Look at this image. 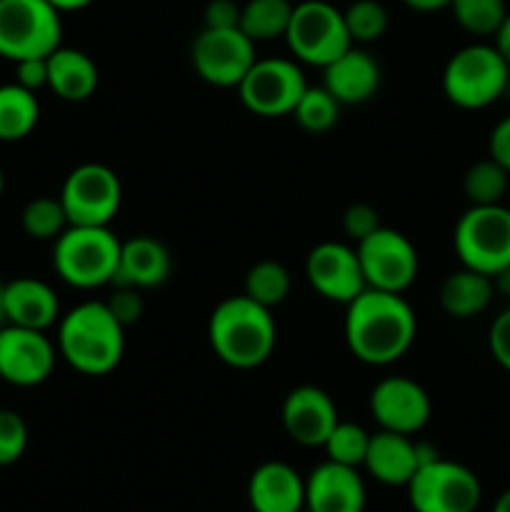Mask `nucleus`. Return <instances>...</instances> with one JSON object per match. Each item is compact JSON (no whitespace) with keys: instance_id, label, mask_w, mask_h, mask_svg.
Segmentation results:
<instances>
[{"instance_id":"1","label":"nucleus","mask_w":510,"mask_h":512,"mask_svg":"<svg viewBox=\"0 0 510 512\" xmlns=\"http://www.w3.org/2000/svg\"><path fill=\"white\" fill-rule=\"evenodd\" d=\"M345 343L365 365H393L418 335V318L400 293L365 288L345 305Z\"/></svg>"},{"instance_id":"2","label":"nucleus","mask_w":510,"mask_h":512,"mask_svg":"<svg viewBox=\"0 0 510 512\" xmlns=\"http://www.w3.org/2000/svg\"><path fill=\"white\" fill-rule=\"evenodd\" d=\"M208 340L218 360L235 370H250L273 355L278 328L273 313L243 293L215 305L208 320Z\"/></svg>"},{"instance_id":"3","label":"nucleus","mask_w":510,"mask_h":512,"mask_svg":"<svg viewBox=\"0 0 510 512\" xmlns=\"http://www.w3.org/2000/svg\"><path fill=\"white\" fill-rule=\"evenodd\" d=\"M58 355L83 375H108L123 360L125 328L100 300H85L58 320Z\"/></svg>"},{"instance_id":"4","label":"nucleus","mask_w":510,"mask_h":512,"mask_svg":"<svg viewBox=\"0 0 510 512\" xmlns=\"http://www.w3.org/2000/svg\"><path fill=\"white\" fill-rule=\"evenodd\" d=\"M120 245L123 240H118L110 225H68L53 240L55 273L78 290L113 283Z\"/></svg>"},{"instance_id":"5","label":"nucleus","mask_w":510,"mask_h":512,"mask_svg":"<svg viewBox=\"0 0 510 512\" xmlns=\"http://www.w3.org/2000/svg\"><path fill=\"white\" fill-rule=\"evenodd\" d=\"M510 68L493 45L473 43L453 53L443 70V93L463 110H480L508 90Z\"/></svg>"},{"instance_id":"6","label":"nucleus","mask_w":510,"mask_h":512,"mask_svg":"<svg viewBox=\"0 0 510 512\" xmlns=\"http://www.w3.org/2000/svg\"><path fill=\"white\" fill-rule=\"evenodd\" d=\"M453 245L463 268L500 275L510 268V210L500 205H470L453 230Z\"/></svg>"},{"instance_id":"7","label":"nucleus","mask_w":510,"mask_h":512,"mask_svg":"<svg viewBox=\"0 0 510 512\" xmlns=\"http://www.w3.org/2000/svg\"><path fill=\"white\" fill-rule=\"evenodd\" d=\"M63 40V20L48 0H0V58H48Z\"/></svg>"},{"instance_id":"8","label":"nucleus","mask_w":510,"mask_h":512,"mask_svg":"<svg viewBox=\"0 0 510 512\" xmlns=\"http://www.w3.org/2000/svg\"><path fill=\"white\" fill-rule=\"evenodd\" d=\"M285 43L298 63L325 68L353 45L343 10L328 0H303L293 5Z\"/></svg>"},{"instance_id":"9","label":"nucleus","mask_w":510,"mask_h":512,"mask_svg":"<svg viewBox=\"0 0 510 512\" xmlns=\"http://www.w3.org/2000/svg\"><path fill=\"white\" fill-rule=\"evenodd\" d=\"M405 488L415 512H475L483 500L478 475L443 458L420 465Z\"/></svg>"},{"instance_id":"10","label":"nucleus","mask_w":510,"mask_h":512,"mask_svg":"<svg viewBox=\"0 0 510 512\" xmlns=\"http://www.w3.org/2000/svg\"><path fill=\"white\" fill-rule=\"evenodd\" d=\"M308 88L303 68L295 58H258L240 80V103L260 118L293 115L300 95Z\"/></svg>"},{"instance_id":"11","label":"nucleus","mask_w":510,"mask_h":512,"mask_svg":"<svg viewBox=\"0 0 510 512\" xmlns=\"http://www.w3.org/2000/svg\"><path fill=\"white\" fill-rule=\"evenodd\" d=\"M365 285L373 290L403 295L415 283L420 270L418 248L400 230L380 225L378 230L355 243Z\"/></svg>"},{"instance_id":"12","label":"nucleus","mask_w":510,"mask_h":512,"mask_svg":"<svg viewBox=\"0 0 510 512\" xmlns=\"http://www.w3.org/2000/svg\"><path fill=\"white\" fill-rule=\"evenodd\" d=\"M58 198L70 225H110L123 205V185L108 165L83 163L70 170Z\"/></svg>"},{"instance_id":"13","label":"nucleus","mask_w":510,"mask_h":512,"mask_svg":"<svg viewBox=\"0 0 510 512\" xmlns=\"http://www.w3.org/2000/svg\"><path fill=\"white\" fill-rule=\"evenodd\" d=\"M193 68L215 88H238L258 60L255 43L240 28H203L190 48Z\"/></svg>"},{"instance_id":"14","label":"nucleus","mask_w":510,"mask_h":512,"mask_svg":"<svg viewBox=\"0 0 510 512\" xmlns=\"http://www.w3.org/2000/svg\"><path fill=\"white\" fill-rule=\"evenodd\" d=\"M58 348L45 330L3 325L0 328V378L18 388H33L53 375Z\"/></svg>"},{"instance_id":"15","label":"nucleus","mask_w":510,"mask_h":512,"mask_svg":"<svg viewBox=\"0 0 510 512\" xmlns=\"http://www.w3.org/2000/svg\"><path fill=\"white\" fill-rule=\"evenodd\" d=\"M305 278L310 288L330 303L348 305L368 288L355 248L338 240H325L310 250L305 258Z\"/></svg>"},{"instance_id":"16","label":"nucleus","mask_w":510,"mask_h":512,"mask_svg":"<svg viewBox=\"0 0 510 512\" xmlns=\"http://www.w3.org/2000/svg\"><path fill=\"white\" fill-rule=\"evenodd\" d=\"M370 415L380 430L415 435L430 420V398L420 383L405 375L383 378L370 390Z\"/></svg>"},{"instance_id":"17","label":"nucleus","mask_w":510,"mask_h":512,"mask_svg":"<svg viewBox=\"0 0 510 512\" xmlns=\"http://www.w3.org/2000/svg\"><path fill=\"white\" fill-rule=\"evenodd\" d=\"M280 420L290 440L303 448H323L340 415L333 398L318 385H298L283 400Z\"/></svg>"},{"instance_id":"18","label":"nucleus","mask_w":510,"mask_h":512,"mask_svg":"<svg viewBox=\"0 0 510 512\" xmlns=\"http://www.w3.org/2000/svg\"><path fill=\"white\" fill-rule=\"evenodd\" d=\"M365 483L358 468L325 460L305 478V512H365Z\"/></svg>"},{"instance_id":"19","label":"nucleus","mask_w":510,"mask_h":512,"mask_svg":"<svg viewBox=\"0 0 510 512\" xmlns=\"http://www.w3.org/2000/svg\"><path fill=\"white\" fill-rule=\"evenodd\" d=\"M248 503L253 512H303L305 478L283 460H268L250 475Z\"/></svg>"},{"instance_id":"20","label":"nucleus","mask_w":510,"mask_h":512,"mask_svg":"<svg viewBox=\"0 0 510 512\" xmlns=\"http://www.w3.org/2000/svg\"><path fill=\"white\" fill-rule=\"evenodd\" d=\"M323 85L340 105H360L380 88V65L365 48L350 45L340 58L323 68Z\"/></svg>"},{"instance_id":"21","label":"nucleus","mask_w":510,"mask_h":512,"mask_svg":"<svg viewBox=\"0 0 510 512\" xmlns=\"http://www.w3.org/2000/svg\"><path fill=\"white\" fill-rule=\"evenodd\" d=\"M363 468L388 488H405L418 473V443L410 435L378 430L370 435Z\"/></svg>"},{"instance_id":"22","label":"nucleus","mask_w":510,"mask_h":512,"mask_svg":"<svg viewBox=\"0 0 510 512\" xmlns=\"http://www.w3.org/2000/svg\"><path fill=\"white\" fill-rule=\"evenodd\" d=\"M173 260L168 248L150 235H135L120 245L118 270H115L113 285L118 288L150 290L158 288L168 280Z\"/></svg>"},{"instance_id":"23","label":"nucleus","mask_w":510,"mask_h":512,"mask_svg":"<svg viewBox=\"0 0 510 512\" xmlns=\"http://www.w3.org/2000/svg\"><path fill=\"white\" fill-rule=\"evenodd\" d=\"M3 305L10 325L48 330L60 320V300L48 283L38 278H15L3 285Z\"/></svg>"},{"instance_id":"24","label":"nucleus","mask_w":510,"mask_h":512,"mask_svg":"<svg viewBox=\"0 0 510 512\" xmlns=\"http://www.w3.org/2000/svg\"><path fill=\"white\" fill-rule=\"evenodd\" d=\"M100 70L88 53L78 48H55L48 55V88L68 103H83L98 90Z\"/></svg>"},{"instance_id":"25","label":"nucleus","mask_w":510,"mask_h":512,"mask_svg":"<svg viewBox=\"0 0 510 512\" xmlns=\"http://www.w3.org/2000/svg\"><path fill=\"white\" fill-rule=\"evenodd\" d=\"M495 295V283L490 275L478 270L460 268L450 273L440 285V308L455 320H470L483 313Z\"/></svg>"},{"instance_id":"26","label":"nucleus","mask_w":510,"mask_h":512,"mask_svg":"<svg viewBox=\"0 0 510 512\" xmlns=\"http://www.w3.org/2000/svg\"><path fill=\"white\" fill-rule=\"evenodd\" d=\"M40 120V103L33 90L18 83L0 85V140L18 143L28 138Z\"/></svg>"},{"instance_id":"27","label":"nucleus","mask_w":510,"mask_h":512,"mask_svg":"<svg viewBox=\"0 0 510 512\" xmlns=\"http://www.w3.org/2000/svg\"><path fill=\"white\" fill-rule=\"evenodd\" d=\"M290 15H293V3L290 0H248L245 5H240L238 28L253 43L285 38Z\"/></svg>"},{"instance_id":"28","label":"nucleus","mask_w":510,"mask_h":512,"mask_svg":"<svg viewBox=\"0 0 510 512\" xmlns=\"http://www.w3.org/2000/svg\"><path fill=\"white\" fill-rule=\"evenodd\" d=\"M510 173L488 155L470 165L463 178V193L470 205H500L508 193Z\"/></svg>"},{"instance_id":"29","label":"nucleus","mask_w":510,"mask_h":512,"mask_svg":"<svg viewBox=\"0 0 510 512\" xmlns=\"http://www.w3.org/2000/svg\"><path fill=\"white\" fill-rule=\"evenodd\" d=\"M245 295L273 310L290 295V273L278 260H260L245 275Z\"/></svg>"},{"instance_id":"30","label":"nucleus","mask_w":510,"mask_h":512,"mask_svg":"<svg viewBox=\"0 0 510 512\" xmlns=\"http://www.w3.org/2000/svg\"><path fill=\"white\" fill-rule=\"evenodd\" d=\"M340 108H343V105L333 98V93H330L325 85H315V88L308 85L305 93L300 95L298 105H295L293 118L298 120V125L305 133L320 135L328 133L330 128H335V123H338L340 118Z\"/></svg>"},{"instance_id":"31","label":"nucleus","mask_w":510,"mask_h":512,"mask_svg":"<svg viewBox=\"0 0 510 512\" xmlns=\"http://www.w3.org/2000/svg\"><path fill=\"white\" fill-rule=\"evenodd\" d=\"M453 18L458 20L460 28L470 35H495L503 18L508 15L505 0H450Z\"/></svg>"},{"instance_id":"32","label":"nucleus","mask_w":510,"mask_h":512,"mask_svg":"<svg viewBox=\"0 0 510 512\" xmlns=\"http://www.w3.org/2000/svg\"><path fill=\"white\" fill-rule=\"evenodd\" d=\"M345 28H348L353 45H368L375 43L388 30V10L378 0H355L343 10Z\"/></svg>"},{"instance_id":"33","label":"nucleus","mask_w":510,"mask_h":512,"mask_svg":"<svg viewBox=\"0 0 510 512\" xmlns=\"http://www.w3.org/2000/svg\"><path fill=\"white\" fill-rule=\"evenodd\" d=\"M20 223L33 240H55L70 225L60 198H45V195L25 205Z\"/></svg>"},{"instance_id":"34","label":"nucleus","mask_w":510,"mask_h":512,"mask_svg":"<svg viewBox=\"0 0 510 512\" xmlns=\"http://www.w3.org/2000/svg\"><path fill=\"white\" fill-rule=\"evenodd\" d=\"M370 433L365 428L355 423H345L338 420V425L333 428V433L328 435V440L323 443L325 455L328 460L340 465H350V468H363L365 453H368Z\"/></svg>"},{"instance_id":"35","label":"nucleus","mask_w":510,"mask_h":512,"mask_svg":"<svg viewBox=\"0 0 510 512\" xmlns=\"http://www.w3.org/2000/svg\"><path fill=\"white\" fill-rule=\"evenodd\" d=\"M28 448V425L15 410L0 408V468L23 458Z\"/></svg>"},{"instance_id":"36","label":"nucleus","mask_w":510,"mask_h":512,"mask_svg":"<svg viewBox=\"0 0 510 512\" xmlns=\"http://www.w3.org/2000/svg\"><path fill=\"white\" fill-rule=\"evenodd\" d=\"M380 215L373 205L368 203H353L345 208L343 213V233L348 235L353 243H360L363 238H368L373 230L380 228Z\"/></svg>"},{"instance_id":"37","label":"nucleus","mask_w":510,"mask_h":512,"mask_svg":"<svg viewBox=\"0 0 510 512\" xmlns=\"http://www.w3.org/2000/svg\"><path fill=\"white\" fill-rule=\"evenodd\" d=\"M105 305H108L110 313L118 318V323L123 325V328L138 323V320L143 318V310H145L143 295H140V290L135 288H118L113 295H110V300H105Z\"/></svg>"},{"instance_id":"38","label":"nucleus","mask_w":510,"mask_h":512,"mask_svg":"<svg viewBox=\"0 0 510 512\" xmlns=\"http://www.w3.org/2000/svg\"><path fill=\"white\" fill-rule=\"evenodd\" d=\"M488 345L495 363L510 373V308L503 310V313L493 320V325H490Z\"/></svg>"},{"instance_id":"39","label":"nucleus","mask_w":510,"mask_h":512,"mask_svg":"<svg viewBox=\"0 0 510 512\" xmlns=\"http://www.w3.org/2000/svg\"><path fill=\"white\" fill-rule=\"evenodd\" d=\"M15 83L38 93L48 88V58H25L15 63Z\"/></svg>"},{"instance_id":"40","label":"nucleus","mask_w":510,"mask_h":512,"mask_svg":"<svg viewBox=\"0 0 510 512\" xmlns=\"http://www.w3.org/2000/svg\"><path fill=\"white\" fill-rule=\"evenodd\" d=\"M203 20V28H238L240 5L235 3V0H210V3L205 5Z\"/></svg>"},{"instance_id":"41","label":"nucleus","mask_w":510,"mask_h":512,"mask_svg":"<svg viewBox=\"0 0 510 512\" xmlns=\"http://www.w3.org/2000/svg\"><path fill=\"white\" fill-rule=\"evenodd\" d=\"M488 155L493 160H498V163L510 173V115L500 120L493 128V133H490Z\"/></svg>"},{"instance_id":"42","label":"nucleus","mask_w":510,"mask_h":512,"mask_svg":"<svg viewBox=\"0 0 510 512\" xmlns=\"http://www.w3.org/2000/svg\"><path fill=\"white\" fill-rule=\"evenodd\" d=\"M493 40H495L493 48L498 50L500 58H503L505 63H508V68H510V13L505 15L503 23H500V28L495 30Z\"/></svg>"},{"instance_id":"43","label":"nucleus","mask_w":510,"mask_h":512,"mask_svg":"<svg viewBox=\"0 0 510 512\" xmlns=\"http://www.w3.org/2000/svg\"><path fill=\"white\" fill-rule=\"evenodd\" d=\"M408 8L420 10V13H433V10H443L448 8L450 0H403Z\"/></svg>"},{"instance_id":"44","label":"nucleus","mask_w":510,"mask_h":512,"mask_svg":"<svg viewBox=\"0 0 510 512\" xmlns=\"http://www.w3.org/2000/svg\"><path fill=\"white\" fill-rule=\"evenodd\" d=\"M48 3L53 5L55 10H60V13H73V10L88 8L93 0H48Z\"/></svg>"},{"instance_id":"45","label":"nucleus","mask_w":510,"mask_h":512,"mask_svg":"<svg viewBox=\"0 0 510 512\" xmlns=\"http://www.w3.org/2000/svg\"><path fill=\"white\" fill-rule=\"evenodd\" d=\"M493 512H510V490L500 493V498L493 505Z\"/></svg>"},{"instance_id":"46","label":"nucleus","mask_w":510,"mask_h":512,"mask_svg":"<svg viewBox=\"0 0 510 512\" xmlns=\"http://www.w3.org/2000/svg\"><path fill=\"white\" fill-rule=\"evenodd\" d=\"M8 325V315H5V305H3V290H0V328Z\"/></svg>"},{"instance_id":"47","label":"nucleus","mask_w":510,"mask_h":512,"mask_svg":"<svg viewBox=\"0 0 510 512\" xmlns=\"http://www.w3.org/2000/svg\"><path fill=\"white\" fill-rule=\"evenodd\" d=\"M5 190V175H3V168H0V195H3Z\"/></svg>"},{"instance_id":"48","label":"nucleus","mask_w":510,"mask_h":512,"mask_svg":"<svg viewBox=\"0 0 510 512\" xmlns=\"http://www.w3.org/2000/svg\"><path fill=\"white\" fill-rule=\"evenodd\" d=\"M0 290H3V280H0Z\"/></svg>"},{"instance_id":"49","label":"nucleus","mask_w":510,"mask_h":512,"mask_svg":"<svg viewBox=\"0 0 510 512\" xmlns=\"http://www.w3.org/2000/svg\"><path fill=\"white\" fill-rule=\"evenodd\" d=\"M303 512H305V510H303Z\"/></svg>"}]
</instances>
